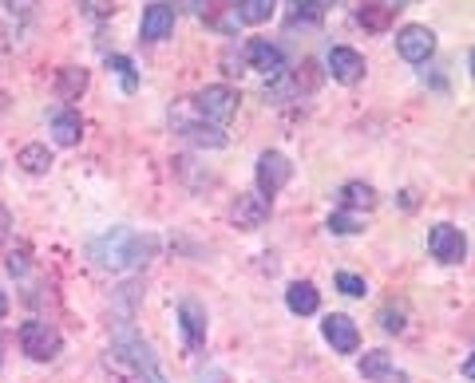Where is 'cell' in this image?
Listing matches in <instances>:
<instances>
[{
  "label": "cell",
  "mask_w": 475,
  "mask_h": 383,
  "mask_svg": "<svg viewBox=\"0 0 475 383\" xmlns=\"http://www.w3.org/2000/svg\"><path fill=\"white\" fill-rule=\"evenodd\" d=\"M388 372H392V356H388L385 348L368 352L364 360H361V376H364V379H373V383H380V379H385Z\"/></svg>",
  "instance_id": "cell-22"
},
{
  "label": "cell",
  "mask_w": 475,
  "mask_h": 383,
  "mask_svg": "<svg viewBox=\"0 0 475 383\" xmlns=\"http://www.w3.org/2000/svg\"><path fill=\"white\" fill-rule=\"evenodd\" d=\"M154 249L151 237H139L135 230H111L103 237H95L88 245V257L95 261L100 269H111V273H127L147 261V254Z\"/></svg>",
  "instance_id": "cell-1"
},
{
  "label": "cell",
  "mask_w": 475,
  "mask_h": 383,
  "mask_svg": "<svg viewBox=\"0 0 475 383\" xmlns=\"http://www.w3.org/2000/svg\"><path fill=\"white\" fill-rule=\"evenodd\" d=\"M107 67H111V71H119V79H123V91H135V88H139L135 64H131L127 56H111V59H107Z\"/></svg>",
  "instance_id": "cell-26"
},
{
  "label": "cell",
  "mask_w": 475,
  "mask_h": 383,
  "mask_svg": "<svg viewBox=\"0 0 475 383\" xmlns=\"http://www.w3.org/2000/svg\"><path fill=\"white\" fill-rule=\"evenodd\" d=\"M8 225H12V222H8V210L0 206V242H5V237H8Z\"/></svg>",
  "instance_id": "cell-28"
},
{
  "label": "cell",
  "mask_w": 475,
  "mask_h": 383,
  "mask_svg": "<svg viewBox=\"0 0 475 383\" xmlns=\"http://www.w3.org/2000/svg\"><path fill=\"white\" fill-rule=\"evenodd\" d=\"M463 376H468V379H471V383H475V352H471V356H468V364H463Z\"/></svg>",
  "instance_id": "cell-29"
},
{
  "label": "cell",
  "mask_w": 475,
  "mask_h": 383,
  "mask_svg": "<svg viewBox=\"0 0 475 383\" xmlns=\"http://www.w3.org/2000/svg\"><path fill=\"white\" fill-rule=\"evenodd\" d=\"M337 289L344 296H364V277H356V273H337Z\"/></svg>",
  "instance_id": "cell-27"
},
{
  "label": "cell",
  "mask_w": 475,
  "mask_h": 383,
  "mask_svg": "<svg viewBox=\"0 0 475 383\" xmlns=\"http://www.w3.org/2000/svg\"><path fill=\"white\" fill-rule=\"evenodd\" d=\"M32 12H36V0H0V20L16 32L32 20Z\"/></svg>",
  "instance_id": "cell-19"
},
{
  "label": "cell",
  "mask_w": 475,
  "mask_h": 383,
  "mask_svg": "<svg viewBox=\"0 0 475 383\" xmlns=\"http://www.w3.org/2000/svg\"><path fill=\"white\" fill-rule=\"evenodd\" d=\"M83 135V119L76 111H56L52 115V139L59 142V147H76Z\"/></svg>",
  "instance_id": "cell-17"
},
{
  "label": "cell",
  "mask_w": 475,
  "mask_h": 383,
  "mask_svg": "<svg viewBox=\"0 0 475 383\" xmlns=\"http://www.w3.org/2000/svg\"><path fill=\"white\" fill-rule=\"evenodd\" d=\"M5 316H8V296L0 293V320H5Z\"/></svg>",
  "instance_id": "cell-30"
},
{
  "label": "cell",
  "mask_w": 475,
  "mask_h": 383,
  "mask_svg": "<svg viewBox=\"0 0 475 383\" xmlns=\"http://www.w3.org/2000/svg\"><path fill=\"white\" fill-rule=\"evenodd\" d=\"M396 52L408 59V64H428L436 52V32L424 28V24H404L396 32Z\"/></svg>",
  "instance_id": "cell-7"
},
{
  "label": "cell",
  "mask_w": 475,
  "mask_h": 383,
  "mask_svg": "<svg viewBox=\"0 0 475 383\" xmlns=\"http://www.w3.org/2000/svg\"><path fill=\"white\" fill-rule=\"evenodd\" d=\"M317 5H321V8H325V5H332V0H317Z\"/></svg>",
  "instance_id": "cell-33"
},
{
  "label": "cell",
  "mask_w": 475,
  "mask_h": 383,
  "mask_svg": "<svg viewBox=\"0 0 475 383\" xmlns=\"http://www.w3.org/2000/svg\"><path fill=\"white\" fill-rule=\"evenodd\" d=\"M278 12V0H234V16L242 24H266Z\"/></svg>",
  "instance_id": "cell-18"
},
{
  "label": "cell",
  "mask_w": 475,
  "mask_h": 383,
  "mask_svg": "<svg viewBox=\"0 0 475 383\" xmlns=\"http://www.w3.org/2000/svg\"><path fill=\"white\" fill-rule=\"evenodd\" d=\"M428 249H432V257L439 261V265H459V261L468 257V242H463V233L456 230V225H448V222L432 225V233H428Z\"/></svg>",
  "instance_id": "cell-6"
},
{
  "label": "cell",
  "mask_w": 475,
  "mask_h": 383,
  "mask_svg": "<svg viewBox=\"0 0 475 383\" xmlns=\"http://www.w3.org/2000/svg\"><path fill=\"white\" fill-rule=\"evenodd\" d=\"M83 88H88V71L83 67H64L59 71V99H76Z\"/></svg>",
  "instance_id": "cell-23"
},
{
  "label": "cell",
  "mask_w": 475,
  "mask_h": 383,
  "mask_svg": "<svg viewBox=\"0 0 475 383\" xmlns=\"http://www.w3.org/2000/svg\"><path fill=\"white\" fill-rule=\"evenodd\" d=\"M293 178V162L285 159L281 150H266L258 159V194H266L273 202L278 190H285V182Z\"/></svg>",
  "instance_id": "cell-5"
},
{
  "label": "cell",
  "mask_w": 475,
  "mask_h": 383,
  "mask_svg": "<svg viewBox=\"0 0 475 383\" xmlns=\"http://www.w3.org/2000/svg\"><path fill=\"white\" fill-rule=\"evenodd\" d=\"M16 162H20V171H28V174H48L52 171V154H48V147H40V142L24 147L16 154Z\"/></svg>",
  "instance_id": "cell-20"
},
{
  "label": "cell",
  "mask_w": 475,
  "mask_h": 383,
  "mask_svg": "<svg viewBox=\"0 0 475 383\" xmlns=\"http://www.w3.org/2000/svg\"><path fill=\"white\" fill-rule=\"evenodd\" d=\"M337 202H341V210H349V213H364L376 206V190L368 182H344Z\"/></svg>",
  "instance_id": "cell-16"
},
{
  "label": "cell",
  "mask_w": 475,
  "mask_h": 383,
  "mask_svg": "<svg viewBox=\"0 0 475 383\" xmlns=\"http://www.w3.org/2000/svg\"><path fill=\"white\" fill-rule=\"evenodd\" d=\"M364 225H361V213H349V210H337L329 218V233H337V237H349V233H361Z\"/></svg>",
  "instance_id": "cell-24"
},
{
  "label": "cell",
  "mask_w": 475,
  "mask_h": 383,
  "mask_svg": "<svg viewBox=\"0 0 475 383\" xmlns=\"http://www.w3.org/2000/svg\"><path fill=\"white\" fill-rule=\"evenodd\" d=\"M178 135L190 139L195 147H206V150H222L226 147V135L218 127H210V123H190V119L178 115Z\"/></svg>",
  "instance_id": "cell-14"
},
{
  "label": "cell",
  "mask_w": 475,
  "mask_h": 383,
  "mask_svg": "<svg viewBox=\"0 0 475 383\" xmlns=\"http://www.w3.org/2000/svg\"><path fill=\"white\" fill-rule=\"evenodd\" d=\"M115 352H119V360L123 364H131V372H135L142 383H166L163 367H159V360H154V352H151V344L142 336H135L131 328L115 332Z\"/></svg>",
  "instance_id": "cell-2"
},
{
  "label": "cell",
  "mask_w": 475,
  "mask_h": 383,
  "mask_svg": "<svg viewBox=\"0 0 475 383\" xmlns=\"http://www.w3.org/2000/svg\"><path fill=\"white\" fill-rule=\"evenodd\" d=\"M20 348L28 360L48 364L59 356V332L48 325V320H24L20 325Z\"/></svg>",
  "instance_id": "cell-3"
},
{
  "label": "cell",
  "mask_w": 475,
  "mask_h": 383,
  "mask_svg": "<svg viewBox=\"0 0 475 383\" xmlns=\"http://www.w3.org/2000/svg\"><path fill=\"white\" fill-rule=\"evenodd\" d=\"M269 210H273V202L266 198V194H238V202L230 206V222L238 225V230H261L266 225V218H269Z\"/></svg>",
  "instance_id": "cell-8"
},
{
  "label": "cell",
  "mask_w": 475,
  "mask_h": 383,
  "mask_svg": "<svg viewBox=\"0 0 475 383\" xmlns=\"http://www.w3.org/2000/svg\"><path fill=\"white\" fill-rule=\"evenodd\" d=\"M210 383H230V379H222L218 372H214V376H210Z\"/></svg>",
  "instance_id": "cell-32"
},
{
  "label": "cell",
  "mask_w": 475,
  "mask_h": 383,
  "mask_svg": "<svg viewBox=\"0 0 475 383\" xmlns=\"http://www.w3.org/2000/svg\"><path fill=\"white\" fill-rule=\"evenodd\" d=\"M329 76L344 83V88H353V83L364 79V56L356 52V47H332L329 52Z\"/></svg>",
  "instance_id": "cell-11"
},
{
  "label": "cell",
  "mask_w": 475,
  "mask_h": 383,
  "mask_svg": "<svg viewBox=\"0 0 475 383\" xmlns=\"http://www.w3.org/2000/svg\"><path fill=\"white\" fill-rule=\"evenodd\" d=\"M321 336H325L332 344V352H341V356L361 348V332H356L353 316H344V313H329L325 320H321Z\"/></svg>",
  "instance_id": "cell-9"
},
{
  "label": "cell",
  "mask_w": 475,
  "mask_h": 383,
  "mask_svg": "<svg viewBox=\"0 0 475 383\" xmlns=\"http://www.w3.org/2000/svg\"><path fill=\"white\" fill-rule=\"evenodd\" d=\"M285 305H290L293 316H313L321 308V293L309 281H293L290 289H285Z\"/></svg>",
  "instance_id": "cell-15"
},
{
  "label": "cell",
  "mask_w": 475,
  "mask_h": 383,
  "mask_svg": "<svg viewBox=\"0 0 475 383\" xmlns=\"http://www.w3.org/2000/svg\"><path fill=\"white\" fill-rule=\"evenodd\" d=\"M321 5L317 0H290V24H317Z\"/></svg>",
  "instance_id": "cell-25"
},
{
  "label": "cell",
  "mask_w": 475,
  "mask_h": 383,
  "mask_svg": "<svg viewBox=\"0 0 475 383\" xmlns=\"http://www.w3.org/2000/svg\"><path fill=\"white\" fill-rule=\"evenodd\" d=\"M468 64H471V79H475V47H471V56H468Z\"/></svg>",
  "instance_id": "cell-31"
},
{
  "label": "cell",
  "mask_w": 475,
  "mask_h": 383,
  "mask_svg": "<svg viewBox=\"0 0 475 383\" xmlns=\"http://www.w3.org/2000/svg\"><path fill=\"white\" fill-rule=\"evenodd\" d=\"M356 20H361L368 32H385L388 24H392V8H388V5H380V0H368V5H364L361 12H356Z\"/></svg>",
  "instance_id": "cell-21"
},
{
  "label": "cell",
  "mask_w": 475,
  "mask_h": 383,
  "mask_svg": "<svg viewBox=\"0 0 475 383\" xmlns=\"http://www.w3.org/2000/svg\"><path fill=\"white\" fill-rule=\"evenodd\" d=\"M195 111L206 119V123H230L238 111V91L226 88V83H210L195 95Z\"/></svg>",
  "instance_id": "cell-4"
},
{
  "label": "cell",
  "mask_w": 475,
  "mask_h": 383,
  "mask_svg": "<svg viewBox=\"0 0 475 383\" xmlns=\"http://www.w3.org/2000/svg\"><path fill=\"white\" fill-rule=\"evenodd\" d=\"M246 64L254 71H261V76H269V79L285 76V56H281V47L269 44V40H249L246 44Z\"/></svg>",
  "instance_id": "cell-10"
},
{
  "label": "cell",
  "mask_w": 475,
  "mask_h": 383,
  "mask_svg": "<svg viewBox=\"0 0 475 383\" xmlns=\"http://www.w3.org/2000/svg\"><path fill=\"white\" fill-rule=\"evenodd\" d=\"M174 28V8L171 5H163V0H154V5L142 8V24H139V32H142V40H166Z\"/></svg>",
  "instance_id": "cell-13"
},
{
  "label": "cell",
  "mask_w": 475,
  "mask_h": 383,
  "mask_svg": "<svg viewBox=\"0 0 475 383\" xmlns=\"http://www.w3.org/2000/svg\"><path fill=\"white\" fill-rule=\"evenodd\" d=\"M178 328H183L186 352L202 348V340H206V308H202L198 301H183L178 305Z\"/></svg>",
  "instance_id": "cell-12"
}]
</instances>
